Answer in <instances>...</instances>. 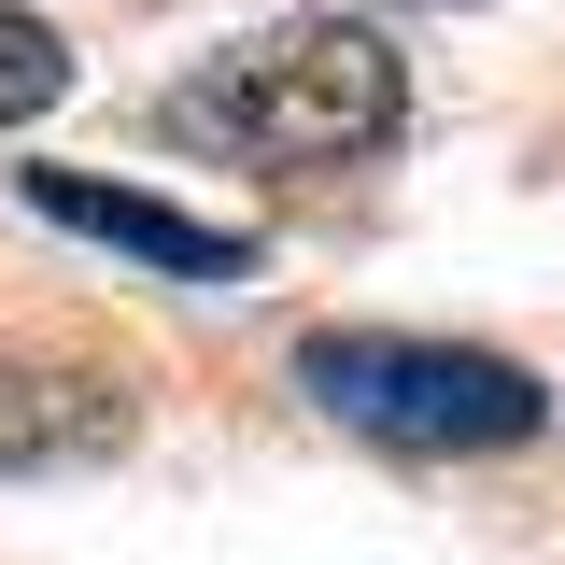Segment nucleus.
Listing matches in <instances>:
<instances>
[{"mask_svg": "<svg viewBox=\"0 0 565 565\" xmlns=\"http://www.w3.org/2000/svg\"><path fill=\"white\" fill-rule=\"evenodd\" d=\"M71 99V43L43 14H0V128H29V114H57Z\"/></svg>", "mask_w": 565, "mask_h": 565, "instance_id": "4", "label": "nucleus"}, {"mask_svg": "<svg viewBox=\"0 0 565 565\" xmlns=\"http://www.w3.org/2000/svg\"><path fill=\"white\" fill-rule=\"evenodd\" d=\"M57 452H99V411H57L43 382H0V467H57Z\"/></svg>", "mask_w": 565, "mask_h": 565, "instance_id": "5", "label": "nucleus"}, {"mask_svg": "<svg viewBox=\"0 0 565 565\" xmlns=\"http://www.w3.org/2000/svg\"><path fill=\"white\" fill-rule=\"evenodd\" d=\"M29 212H57V226L114 241V255H141V269H184V282H241V269H255L241 226L170 212V199H141V184H99V170H29Z\"/></svg>", "mask_w": 565, "mask_h": 565, "instance_id": "3", "label": "nucleus"}, {"mask_svg": "<svg viewBox=\"0 0 565 565\" xmlns=\"http://www.w3.org/2000/svg\"><path fill=\"white\" fill-rule=\"evenodd\" d=\"M170 128L212 156H255V170H340V156H382L411 128V57L367 14H282V29L184 71Z\"/></svg>", "mask_w": 565, "mask_h": 565, "instance_id": "1", "label": "nucleus"}, {"mask_svg": "<svg viewBox=\"0 0 565 565\" xmlns=\"http://www.w3.org/2000/svg\"><path fill=\"white\" fill-rule=\"evenodd\" d=\"M297 396L353 438H396V452H509L552 424V382L509 367L481 340H396V326H326L297 340Z\"/></svg>", "mask_w": 565, "mask_h": 565, "instance_id": "2", "label": "nucleus"}]
</instances>
